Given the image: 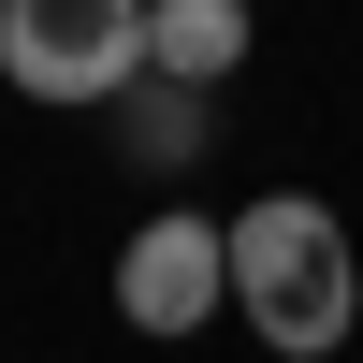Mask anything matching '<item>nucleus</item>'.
<instances>
[{
	"mask_svg": "<svg viewBox=\"0 0 363 363\" xmlns=\"http://www.w3.org/2000/svg\"><path fill=\"white\" fill-rule=\"evenodd\" d=\"M203 131H218V116H203L189 87H145V102H131V160H145V174H189Z\"/></svg>",
	"mask_w": 363,
	"mask_h": 363,
	"instance_id": "nucleus-5",
	"label": "nucleus"
},
{
	"mask_svg": "<svg viewBox=\"0 0 363 363\" xmlns=\"http://www.w3.org/2000/svg\"><path fill=\"white\" fill-rule=\"evenodd\" d=\"M247 73V0H145V87H233Z\"/></svg>",
	"mask_w": 363,
	"mask_h": 363,
	"instance_id": "nucleus-4",
	"label": "nucleus"
},
{
	"mask_svg": "<svg viewBox=\"0 0 363 363\" xmlns=\"http://www.w3.org/2000/svg\"><path fill=\"white\" fill-rule=\"evenodd\" d=\"M233 320H247L277 363H335L363 320V247L320 189H262L233 203Z\"/></svg>",
	"mask_w": 363,
	"mask_h": 363,
	"instance_id": "nucleus-1",
	"label": "nucleus"
},
{
	"mask_svg": "<svg viewBox=\"0 0 363 363\" xmlns=\"http://www.w3.org/2000/svg\"><path fill=\"white\" fill-rule=\"evenodd\" d=\"M116 320L131 335H218L233 320V218H203V203H160V218H131V247H116Z\"/></svg>",
	"mask_w": 363,
	"mask_h": 363,
	"instance_id": "nucleus-3",
	"label": "nucleus"
},
{
	"mask_svg": "<svg viewBox=\"0 0 363 363\" xmlns=\"http://www.w3.org/2000/svg\"><path fill=\"white\" fill-rule=\"evenodd\" d=\"M15 102H131L145 87V0H0Z\"/></svg>",
	"mask_w": 363,
	"mask_h": 363,
	"instance_id": "nucleus-2",
	"label": "nucleus"
}]
</instances>
